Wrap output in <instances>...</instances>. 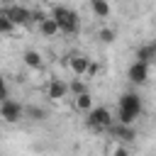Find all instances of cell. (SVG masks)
Segmentation results:
<instances>
[{
    "mask_svg": "<svg viewBox=\"0 0 156 156\" xmlns=\"http://www.w3.org/2000/svg\"><path fill=\"white\" fill-rule=\"evenodd\" d=\"M139 112H141V100H139V95H134V93L122 95V100H119V112H117V122L134 127Z\"/></svg>",
    "mask_w": 156,
    "mask_h": 156,
    "instance_id": "1",
    "label": "cell"
},
{
    "mask_svg": "<svg viewBox=\"0 0 156 156\" xmlns=\"http://www.w3.org/2000/svg\"><path fill=\"white\" fill-rule=\"evenodd\" d=\"M51 15H54V20L58 22V27H61L63 34H76V32H80V20H78V15H76L73 10L58 5V7H54Z\"/></svg>",
    "mask_w": 156,
    "mask_h": 156,
    "instance_id": "2",
    "label": "cell"
},
{
    "mask_svg": "<svg viewBox=\"0 0 156 156\" xmlns=\"http://www.w3.org/2000/svg\"><path fill=\"white\" fill-rule=\"evenodd\" d=\"M85 122H88L90 129L102 132V129H112V124H115V115H112L110 107H95V110H90V112L85 115Z\"/></svg>",
    "mask_w": 156,
    "mask_h": 156,
    "instance_id": "3",
    "label": "cell"
},
{
    "mask_svg": "<svg viewBox=\"0 0 156 156\" xmlns=\"http://www.w3.org/2000/svg\"><path fill=\"white\" fill-rule=\"evenodd\" d=\"M90 61H93V58H90L88 54H83V51H71V54L66 56V68H68V73H71L73 78H85Z\"/></svg>",
    "mask_w": 156,
    "mask_h": 156,
    "instance_id": "4",
    "label": "cell"
},
{
    "mask_svg": "<svg viewBox=\"0 0 156 156\" xmlns=\"http://www.w3.org/2000/svg\"><path fill=\"white\" fill-rule=\"evenodd\" d=\"M0 119L7 122V124H15V122L24 119V105L12 100V98H7L5 102H0Z\"/></svg>",
    "mask_w": 156,
    "mask_h": 156,
    "instance_id": "5",
    "label": "cell"
},
{
    "mask_svg": "<svg viewBox=\"0 0 156 156\" xmlns=\"http://www.w3.org/2000/svg\"><path fill=\"white\" fill-rule=\"evenodd\" d=\"M44 95H46L51 102H61V100H66V98L71 95V90H68V83H66V80H61V78H49L46 85H44Z\"/></svg>",
    "mask_w": 156,
    "mask_h": 156,
    "instance_id": "6",
    "label": "cell"
},
{
    "mask_svg": "<svg viewBox=\"0 0 156 156\" xmlns=\"http://www.w3.org/2000/svg\"><path fill=\"white\" fill-rule=\"evenodd\" d=\"M2 12L7 15V20H10L15 27H27V24H32V10H27V7L10 5V7H5Z\"/></svg>",
    "mask_w": 156,
    "mask_h": 156,
    "instance_id": "7",
    "label": "cell"
},
{
    "mask_svg": "<svg viewBox=\"0 0 156 156\" xmlns=\"http://www.w3.org/2000/svg\"><path fill=\"white\" fill-rule=\"evenodd\" d=\"M149 73H151V66L149 63H141V61H134L127 71V78L134 83V85H144L149 80Z\"/></svg>",
    "mask_w": 156,
    "mask_h": 156,
    "instance_id": "8",
    "label": "cell"
},
{
    "mask_svg": "<svg viewBox=\"0 0 156 156\" xmlns=\"http://www.w3.org/2000/svg\"><path fill=\"white\" fill-rule=\"evenodd\" d=\"M71 107H73L78 115H88L90 110H95V100H93L90 90H88V93H80V95H73V98H71Z\"/></svg>",
    "mask_w": 156,
    "mask_h": 156,
    "instance_id": "9",
    "label": "cell"
},
{
    "mask_svg": "<svg viewBox=\"0 0 156 156\" xmlns=\"http://www.w3.org/2000/svg\"><path fill=\"white\" fill-rule=\"evenodd\" d=\"M112 136H115V141H119V144H129V141H134L136 139V129L132 127V124H112Z\"/></svg>",
    "mask_w": 156,
    "mask_h": 156,
    "instance_id": "10",
    "label": "cell"
},
{
    "mask_svg": "<svg viewBox=\"0 0 156 156\" xmlns=\"http://www.w3.org/2000/svg\"><path fill=\"white\" fill-rule=\"evenodd\" d=\"M37 29H39L41 37H56V34L61 32V27H58V22L54 20V15H44V20L37 22Z\"/></svg>",
    "mask_w": 156,
    "mask_h": 156,
    "instance_id": "11",
    "label": "cell"
},
{
    "mask_svg": "<svg viewBox=\"0 0 156 156\" xmlns=\"http://www.w3.org/2000/svg\"><path fill=\"white\" fill-rule=\"evenodd\" d=\"M22 63H24L29 71H41V68H44V58H41V54H39L37 49H27V51L22 54Z\"/></svg>",
    "mask_w": 156,
    "mask_h": 156,
    "instance_id": "12",
    "label": "cell"
},
{
    "mask_svg": "<svg viewBox=\"0 0 156 156\" xmlns=\"http://www.w3.org/2000/svg\"><path fill=\"white\" fill-rule=\"evenodd\" d=\"M154 58H156V41H149V44L139 46L136 54H134V61H141V63H149V66H151Z\"/></svg>",
    "mask_w": 156,
    "mask_h": 156,
    "instance_id": "13",
    "label": "cell"
},
{
    "mask_svg": "<svg viewBox=\"0 0 156 156\" xmlns=\"http://www.w3.org/2000/svg\"><path fill=\"white\" fill-rule=\"evenodd\" d=\"M90 10L98 20H107L112 15V7H110V0H90Z\"/></svg>",
    "mask_w": 156,
    "mask_h": 156,
    "instance_id": "14",
    "label": "cell"
},
{
    "mask_svg": "<svg viewBox=\"0 0 156 156\" xmlns=\"http://www.w3.org/2000/svg\"><path fill=\"white\" fill-rule=\"evenodd\" d=\"M95 37H98L102 44H112V41L117 39V29H115V27H107V24H102V27H98Z\"/></svg>",
    "mask_w": 156,
    "mask_h": 156,
    "instance_id": "15",
    "label": "cell"
},
{
    "mask_svg": "<svg viewBox=\"0 0 156 156\" xmlns=\"http://www.w3.org/2000/svg\"><path fill=\"white\" fill-rule=\"evenodd\" d=\"M24 117L27 119H32V122H41V119H46V110L44 107H24Z\"/></svg>",
    "mask_w": 156,
    "mask_h": 156,
    "instance_id": "16",
    "label": "cell"
},
{
    "mask_svg": "<svg viewBox=\"0 0 156 156\" xmlns=\"http://www.w3.org/2000/svg\"><path fill=\"white\" fill-rule=\"evenodd\" d=\"M68 90H71V98H73V95H80V93H88V83H85L83 78H73V80L68 83Z\"/></svg>",
    "mask_w": 156,
    "mask_h": 156,
    "instance_id": "17",
    "label": "cell"
},
{
    "mask_svg": "<svg viewBox=\"0 0 156 156\" xmlns=\"http://www.w3.org/2000/svg\"><path fill=\"white\" fill-rule=\"evenodd\" d=\"M15 32H17V27H15V24L7 20V15L0 10V34H15Z\"/></svg>",
    "mask_w": 156,
    "mask_h": 156,
    "instance_id": "18",
    "label": "cell"
},
{
    "mask_svg": "<svg viewBox=\"0 0 156 156\" xmlns=\"http://www.w3.org/2000/svg\"><path fill=\"white\" fill-rule=\"evenodd\" d=\"M100 71H102V66H100L98 61H90V66H88V73H85V78H83V80H95V78L100 76Z\"/></svg>",
    "mask_w": 156,
    "mask_h": 156,
    "instance_id": "19",
    "label": "cell"
},
{
    "mask_svg": "<svg viewBox=\"0 0 156 156\" xmlns=\"http://www.w3.org/2000/svg\"><path fill=\"white\" fill-rule=\"evenodd\" d=\"M110 156H129V149H127V144H119V141H115V144L110 146Z\"/></svg>",
    "mask_w": 156,
    "mask_h": 156,
    "instance_id": "20",
    "label": "cell"
},
{
    "mask_svg": "<svg viewBox=\"0 0 156 156\" xmlns=\"http://www.w3.org/2000/svg\"><path fill=\"white\" fill-rule=\"evenodd\" d=\"M10 98V93H7V83H5V78L0 76V102H5Z\"/></svg>",
    "mask_w": 156,
    "mask_h": 156,
    "instance_id": "21",
    "label": "cell"
}]
</instances>
